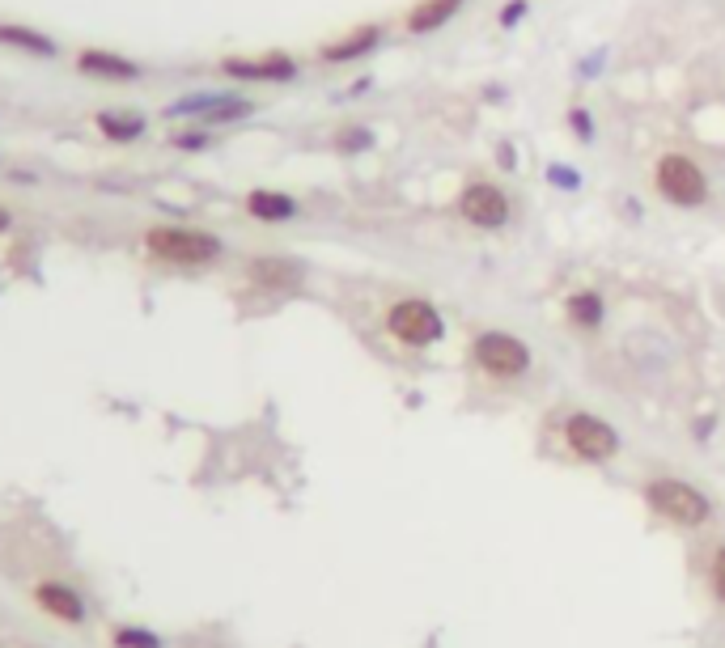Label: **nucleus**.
<instances>
[{
    "mask_svg": "<svg viewBox=\"0 0 725 648\" xmlns=\"http://www.w3.org/2000/svg\"><path fill=\"white\" fill-rule=\"evenodd\" d=\"M641 500L653 517H662L675 530H704L713 521V496L687 479L658 475L641 488Z\"/></svg>",
    "mask_w": 725,
    "mask_h": 648,
    "instance_id": "f257e3e1",
    "label": "nucleus"
},
{
    "mask_svg": "<svg viewBox=\"0 0 725 648\" xmlns=\"http://www.w3.org/2000/svg\"><path fill=\"white\" fill-rule=\"evenodd\" d=\"M145 246L153 259L174 263V267H208L221 259V238L208 229H191V225H153L145 233Z\"/></svg>",
    "mask_w": 725,
    "mask_h": 648,
    "instance_id": "f03ea898",
    "label": "nucleus"
},
{
    "mask_svg": "<svg viewBox=\"0 0 725 648\" xmlns=\"http://www.w3.org/2000/svg\"><path fill=\"white\" fill-rule=\"evenodd\" d=\"M386 335L403 348H433L446 339V318L433 301L424 297H399L391 310H386Z\"/></svg>",
    "mask_w": 725,
    "mask_h": 648,
    "instance_id": "7ed1b4c3",
    "label": "nucleus"
},
{
    "mask_svg": "<svg viewBox=\"0 0 725 648\" xmlns=\"http://www.w3.org/2000/svg\"><path fill=\"white\" fill-rule=\"evenodd\" d=\"M560 437H564V449H569L577 462H590V466H603L624 449L615 424L594 416V411H569L560 424Z\"/></svg>",
    "mask_w": 725,
    "mask_h": 648,
    "instance_id": "20e7f679",
    "label": "nucleus"
},
{
    "mask_svg": "<svg viewBox=\"0 0 725 648\" xmlns=\"http://www.w3.org/2000/svg\"><path fill=\"white\" fill-rule=\"evenodd\" d=\"M471 360L492 382H518L530 373V348L509 331H480L471 339Z\"/></svg>",
    "mask_w": 725,
    "mask_h": 648,
    "instance_id": "39448f33",
    "label": "nucleus"
},
{
    "mask_svg": "<svg viewBox=\"0 0 725 648\" xmlns=\"http://www.w3.org/2000/svg\"><path fill=\"white\" fill-rule=\"evenodd\" d=\"M653 187H658L662 200L675 204V208L709 204V178H704V170L687 153H666L658 161V170H653Z\"/></svg>",
    "mask_w": 725,
    "mask_h": 648,
    "instance_id": "423d86ee",
    "label": "nucleus"
},
{
    "mask_svg": "<svg viewBox=\"0 0 725 648\" xmlns=\"http://www.w3.org/2000/svg\"><path fill=\"white\" fill-rule=\"evenodd\" d=\"M509 212H514L509 208V195L497 183H488V178H475L458 195V216L475 229H501V225H509Z\"/></svg>",
    "mask_w": 725,
    "mask_h": 648,
    "instance_id": "0eeeda50",
    "label": "nucleus"
},
{
    "mask_svg": "<svg viewBox=\"0 0 725 648\" xmlns=\"http://www.w3.org/2000/svg\"><path fill=\"white\" fill-rule=\"evenodd\" d=\"M221 72L238 81H293L297 60L285 56V51H268V56H225Z\"/></svg>",
    "mask_w": 725,
    "mask_h": 648,
    "instance_id": "6e6552de",
    "label": "nucleus"
},
{
    "mask_svg": "<svg viewBox=\"0 0 725 648\" xmlns=\"http://www.w3.org/2000/svg\"><path fill=\"white\" fill-rule=\"evenodd\" d=\"M255 106L246 98H225V94H200V98H183L174 102L166 115H200L204 123H234V119H246Z\"/></svg>",
    "mask_w": 725,
    "mask_h": 648,
    "instance_id": "1a4fd4ad",
    "label": "nucleus"
},
{
    "mask_svg": "<svg viewBox=\"0 0 725 648\" xmlns=\"http://www.w3.org/2000/svg\"><path fill=\"white\" fill-rule=\"evenodd\" d=\"M382 26L378 22H365V26H357V30H348V34H340V39H331V43H323L318 47V56H323L327 64H344V60H361V56H369L378 43H382Z\"/></svg>",
    "mask_w": 725,
    "mask_h": 648,
    "instance_id": "9d476101",
    "label": "nucleus"
},
{
    "mask_svg": "<svg viewBox=\"0 0 725 648\" xmlns=\"http://www.w3.org/2000/svg\"><path fill=\"white\" fill-rule=\"evenodd\" d=\"M34 606L43 610V615L60 619V623H85V602L77 589H68L60 581H43L34 585Z\"/></svg>",
    "mask_w": 725,
    "mask_h": 648,
    "instance_id": "9b49d317",
    "label": "nucleus"
},
{
    "mask_svg": "<svg viewBox=\"0 0 725 648\" xmlns=\"http://www.w3.org/2000/svg\"><path fill=\"white\" fill-rule=\"evenodd\" d=\"M77 68L98 81H136L140 77V64L128 56H115V51H81Z\"/></svg>",
    "mask_w": 725,
    "mask_h": 648,
    "instance_id": "f8f14e48",
    "label": "nucleus"
},
{
    "mask_svg": "<svg viewBox=\"0 0 725 648\" xmlns=\"http://www.w3.org/2000/svg\"><path fill=\"white\" fill-rule=\"evenodd\" d=\"M564 318H569V327L577 331H598L607 318V301L603 293H594V288H577V293L564 297Z\"/></svg>",
    "mask_w": 725,
    "mask_h": 648,
    "instance_id": "ddd939ff",
    "label": "nucleus"
},
{
    "mask_svg": "<svg viewBox=\"0 0 725 648\" xmlns=\"http://www.w3.org/2000/svg\"><path fill=\"white\" fill-rule=\"evenodd\" d=\"M246 212L255 216L263 225H280V221H293L297 216V200L285 191H272V187H255L246 195Z\"/></svg>",
    "mask_w": 725,
    "mask_h": 648,
    "instance_id": "4468645a",
    "label": "nucleus"
},
{
    "mask_svg": "<svg viewBox=\"0 0 725 648\" xmlns=\"http://www.w3.org/2000/svg\"><path fill=\"white\" fill-rule=\"evenodd\" d=\"M246 276H251L255 284H263V288H293L297 280H302V267H297L293 259L263 255V259H251V263H246Z\"/></svg>",
    "mask_w": 725,
    "mask_h": 648,
    "instance_id": "2eb2a0df",
    "label": "nucleus"
},
{
    "mask_svg": "<svg viewBox=\"0 0 725 648\" xmlns=\"http://www.w3.org/2000/svg\"><path fill=\"white\" fill-rule=\"evenodd\" d=\"M0 43L13 47V51H26V56H43V60H51L60 51L51 34L30 30V26H17V22H0Z\"/></svg>",
    "mask_w": 725,
    "mask_h": 648,
    "instance_id": "dca6fc26",
    "label": "nucleus"
},
{
    "mask_svg": "<svg viewBox=\"0 0 725 648\" xmlns=\"http://www.w3.org/2000/svg\"><path fill=\"white\" fill-rule=\"evenodd\" d=\"M463 9V0H420L408 13V34H433L450 22V17Z\"/></svg>",
    "mask_w": 725,
    "mask_h": 648,
    "instance_id": "f3484780",
    "label": "nucleus"
},
{
    "mask_svg": "<svg viewBox=\"0 0 725 648\" xmlns=\"http://www.w3.org/2000/svg\"><path fill=\"white\" fill-rule=\"evenodd\" d=\"M94 128L111 140V144H132L145 136V119L132 115V111H98L94 115Z\"/></svg>",
    "mask_w": 725,
    "mask_h": 648,
    "instance_id": "a211bd4d",
    "label": "nucleus"
},
{
    "mask_svg": "<svg viewBox=\"0 0 725 648\" xmlns=\"http://www.w3.org/2000/svg\"><path fill=\"white\" fill-rule=\"evenodd\" d=\"M704 585H709L713 606L725 610V543H717L709 551V564H704Z\"/></svg>",
    "mask_w": 725,
    "mask_h": 648,
    "instance_id": "6ab92c4d",
    "label": "nucleus"
},
{
    "mask_svg": "<svg viewBox=\"0 0 725 648\" xmlns=\"http://www.w3.org/2000/svg\"><path fill=\"white\" fill-rule=\"evenodd\" d=\"M111 644L115 648H162V636L149 632V627H115Z\"/></svg>",
    "mask_w": 725,
    "mask_h": 648,
    "instance_id": "aec40b11",
    "label": "nucleus"
},
{
    "mask_svg": "<svg viewBox=\"0 0 725 648\" xmlns=\"http://www.w3.org/2000/svg\"><path fill=\"white\" fill-rule=\"evenodd\" d=\"M204 144H208L204 132H179V136H174V149H187V153L191 149H204Z\"/></svg>",
    "mask_w": 725,
    "mask_h": 648,
    "instance_id": "412c9836",
    "label": "nucleus"
},
{
    "mask_svg": "<svg viewBox=\"0 0 725 648\" xmlns=\"http://www.w3.org/2000/svg\"><path fill=\"white\" fill-rule=\"evenodd\" d=\"M522 13H526V0H509L505 13H501V22H505V26H514V22H522Z\"/></svg>",
    "mask_w": 725,
    "mask_h": 648,
    "instance_id": "4be33fe9",
    "label": "nucleus"
},
{
    "mask_svg": "<svg viewBox=\"0 0 725 648\" xmlns=\"http://www.w3.org/2000/svg\"><path fill=\"white\" fill-rule=\"evenodd\" d=\"M9 225H13V212H9V208H5V204H0V233H5V229H9Z\"/></svg>",
    "mask_w": 725,
    "mask_h": 648,
    "instance_id": "5701e85b",
    "label": "nucleus"
}]
</instances>
